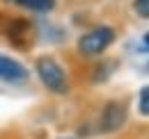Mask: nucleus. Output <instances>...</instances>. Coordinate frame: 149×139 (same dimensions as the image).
<instances>
[{
    "label": "nucleus",
    "mask_w": 149,
    "mask_h": 139,
    "mask_svg": "<svg viewBox=\"0 0 149 139\" xmlns=\"http://www.w3.org/2000/svg\"><path fill=\"white\" fill-rule=\"evenodd\" d=\"M35 69H37L39 80L44 82V87L48 89V91H53V94H67V89H69L67 73H64V69L57 64L53 57H48V55L39 57Z\"/></svg>",
    "instance_id": "obj_1"
},
{
    "label": "nucleus",
    "mask_w": 149,
    "mask_h": 139,
    "mask_svg": "<svg viewBox=\"0 0 149 139\" xmlns=\"http://www.w3.org/2000/svg\"><path fill=\"white\" fill-rule=\"evenodd\" d=\"M112 41H115V30L108 28V25H99V28L85 32V34L78 39V52L80 55H87V57L101 55L103 50H108L112 46Z\"/></svg>",
    "instance_id": "obj_2"
},
{
    "label": "nucleus",
    "mask_w": 149,
    "mask_h": 139,
    "mask_svg": "<svg viewBox=\"0 0 149 139\" xmlns=\"http://www.w3.org/2000/svg\"><path fill=\"white\" fill-rule=\"evenodd\" d=\"M126 116H129V112H126V105L122 100L106 103L103 109H101V119H99L101 132H117V130H122V125L126 123Z\"/></svg>",
    "instance_id": "obj_3"
},
{
    "label": "nucleus",
    "mask_w": 149,
    "mask_h": 139,
    "mask_svg": "<svg viewBox=\"0 0 149 139\" xmlns=\"http://www.w3.org/2000/svg\"><path fill=\"white\" fill-rule=\"evenodd\" d=\"M2 32L9 39V43H14V46H19V48H28V46L32 43L35 28H32V23L25 21V18H7Z\"/></svg>",
    "instance_id": "obj_4"
},
{
    "label": "nucleus",
    "mask_w": 149,
    "mask_h": 139,
    "mask_svg": "<svg viewBox=\"0 0 149 139\" xmlns=\"http://www.w3.org/2000/svg\"><path fill=\"white\" fill-rule=\"evenodd\" d=\"M30 78V73L28 69L16 62L14 57H7V55H2L0 52V80L2 82H9V85H21V82H25Z\"/></svg>",
    "instance_id": "obj_5"
},
{
    "label": "nucleus",
    "mask_w": 149,
    "mask_h": 139,
    "mask_svg": "<svg viewBox=\"0 0 149 139\" xmlns=\"http://www.w3.org/2000/svg\"><path fill=\"white\" fill-rule=\"evenodd\" d=\"M12 2H16L19 7H25L30 12H39V14L51 12L55 7V0H12Z\"/></svg>",
    "instance_id": "obj_6"
},
{
    "label": "nucleus",
    "mask_w": 149,
    "mask_h": 139,
    "mask_svg": "<svg viewBox=\"0 0 149 139\" xmlns=\"http://www.w3.org/2000/svg\"><path fill=\"white\" fill-rule=\"evenodd\" d=\"M138 107H140V114L149 116V85L140 89V98H138Z\"/></svg>",
    "instance_id": "obj_7"
},
{
    "label": "nucleus",
    "mask_w": 149,
    "mask_h": 139,
    "mask_svg": "<svg viewBox=\"0 0 149 139\" xmlns=\"http://www.w3.org/2000/svg\"><path fill=\"white\" fill-rule=\"evenodd\" d=\"M133 9H135L138 16L149 18V0H135V2H133Z\"/></svg>",
    "instance_id": "obj_8"
},
{
    "label": "nucleus",
    "mask_w": 149,
    "mask_h": 139,
    "mask_svg": "<svg viewBox=\"0 0 149 139\" xmlns=\"http://www.w3.org/2000/svg\"><path fill=\"white\" fill-rule=\"evenodd\" d=\"M115 66H117L115 62L106 64V66H99V69H96V78H94V80H96V82H99V80H108V73H110V71L115 69Z\"/></svg>",
    "instance_id": "obj_9"
},
{
    "label": "nucleus",
    "mask_w": 149,
    "mask_h": 139,
    "mask_svg": "<svg viewBox=\"0 0 149 139\" xmlns=\"http://www.w3.org/2000/svg\"><path fill=\"white\" fill-rule=\"evenodd\" d=\"M142 41H145V43L140 46V50H142V52H149V32H147L145 36H142Z\"/></svg>",
    "instance_id": "obj_10"
}]
</instances>
